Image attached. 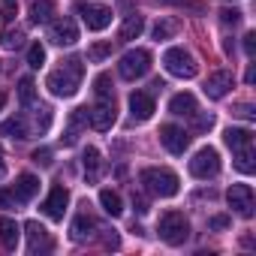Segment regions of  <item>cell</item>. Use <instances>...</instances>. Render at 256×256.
I'll return each instance as SVG.
<instances>
[{
  "mask_svg": "<svg viewBox=\"0 0 256 256\" xmlns=\"http://www.w3.org/2000/svg\"><path fill=\"white\" fill-rule=\"evenodd\" d=\"M84 126H88V108L82 106V108H76V112L70 114V120H66V133H64V145H66V148L78 142V136H82Z\"/></svg>",
  "mask_w": 256,
  "mask_h": 256,
  "instance_id": "15",
  "label": "cell"
},
{
  "mask_svg": "<svg viewBox=\"0 0 256 256\" xmlns=\"http://www.w3.org/2000/svg\"><path fill=\"white\" fill-rule=\"evenodd\" d=\"M235 114H241V118H253L256 112H253V106H247V102H238V106H235Z\"/></svg>",
  "mask_w": 256,
  "mask_h": 256,
  "instance_id": "44",
  "label": "cell"
},
{
  "mask_svg": "<svg viewBox=\"0 0 256 256\" xmlns=\"http://www.w3.org/2000/svg\"><path fill=\"white\" fill-rule=\"evenodd\" d=\"M102 232H106V235H102V244H106V247H112V250H118V247H120V238L114 235V229H112V232H108V229H102Z\"/></svg>",
  "mask_w": 256,
  "mask_h": 256,
  "instance_id": "40",
  "label": "cell"
},
{
  "mask_svg": "<svg viewBox=\"0 0 256 256\" xmlns=\"http://www.w3.org/2000/svg\"><path fill=\"white\" fill-rule=\"evenodd\" d=\"M190 175L199 178V181L217 178V175H220V154H217L214 148H202V151H196V157L190 160Z\"/></svg>",
  "mask_w": 256,
  "mask_h": 256,
  "instance_id": "6",
  "label": "cell"
},
{
  "mask_svg": "<svg viewBox=\"0 0 256 256\" xmlns=\"http://www.w3.org/2000/svg\"><path fill=\"white\" fill-rule=\"evenodd\" d=\"M94 90H96V100H114V90H112V78L102 72L94 78Z\"/></svg>",
  "mask_w": 256,
  "mask_h": 256,
  "instance_id": "28",
  "label": "cell"
},
{
  "mask_svg": "<svg viewBox=\"0 0 256 256\" xmlns=\"http://www.w3.org/2000/svg\"><path fill=\"white\" fill-rule=\"evenodd\" d=\"M175 30H178L175 22H157V28H154V40H172Z\"/></svg>",
  "mask_w": 256,
  "mask_h": 256,
  "instance_id": "33",
  "label": "cell"
},
{
  "mask_svg": "<svg viewBox=\"0 0 256 256\" xmlns=\"http://www.w3.org/2000/svg\"><path fill=\"white\" fill-rule=\"evenodd\" d=\"M157 232H160V238L166 244L178 247V244H184L190 238V223H187V217L181 211H166L160 217V223H157Z\"/></svg>",
  "mask_w": 256,
  "mask_h": 256,
  "instance_id": "3",
  "label": "cell"
},
{
  "mask_svg": "<svg viewBox=\"0 0 256 256\" xmlns=\"http://www.w3.org/2000/svg\"><path fill=\"white\" fill-rule=\"evenodd\" d=\"M160 142L166 145L169 154H184L187 145H190V133L181 130V126H175V124H163L160 126Z\"/></svg>",
  "mask_w": 256,
  "mask_h": 256,
  "instance_id": "10",
  "label": "cell"
},
{
  "mask_svg": "<svg viewBox=\"0 0 256 256\" xmlns=\"http://www.w3.org/2000/svg\"><path fill=\"white\" fill-rule=\"evenodd\" d=\"M190 118H196V130H211L214 126V114H190Z\"/></svg>",
  "mask_w": 256,
  "mask_h": 256,
  "instance_id": "37",
  "label": "cell"
},
{
  "mask_svg": "<svg viewBox=\"0 0 256 256\" xmlns=\"http://www.w3.org/2000/svg\"><path fill=\"white\" fill-rule=\"evenodd\" d=\"M16 16V4H10V0H4V4H0V24H6L10 18Z\"/></svg>",
  "mask_w": 256,
  "mask_h": 256,
  "instance_id": "38",
  "label": "cell"
},
{
  "mask_svg": "<svg viewBox=\"0 0 256 256\" xmlns=\"http://www.w3.org/2000/svg\"><path fill=\"white\" fill-rule=\"evenodd\" d=\"M0 46L4 48H18V46H24V30H4V36H0Z\"/></svg>",
  "mask_w": 256,
  "mask_h": 256,
  "instance_id": "31",
  "label": "cell"
},
{
  "mask_svg": "<svg viewBox=\"0 0 256 256\" xmlns=\"http://www.w3.org/2000/svg\"><path fill=\"white\" fill-rule=\"evenodd\" d=\"M256 154H253V148H244V151H235V166H238V172H244V175H250L253 169H256Z\"/></svg>",
  "mask_w": 256,
  "mask_h": 256,
  "instance_id": "27",
  "label": "cell"
},
{
  "mask_svg": "<svg viewBox=\"0 0 256 256\" xmlns=\"http://www.w3.org/2000/svg\"><path fill=\"white\" fill-rule=\"evenodd\" d=\"M244 52H247V58L256 54V34H247V36H244Z\"/></svg>",
  "mask_w": 256,
  "mask_h": 256,
  "instance_id": "42",
  "label": "cell"
},
{
  "mask_svg": "<svg viewBox=\"0 0 256 256\" xmlns=\"http://www.w3.org/2000/svg\"><path fill=\"white\" fill-rule=\"evenodd\" d=\"M48 40H52L54 46H76V40H78V28H76V22H72L70 16L52 22V24H48Z\"/></svg>",
  "mask_w": 256,
  "mask_h": 256,
  "instance_id": "11",
  "label": "cell"
},
{
  "mask_svg": "<svg viewBox=\"0 0 256 256\" xmlns=\"http://www.w3.org/2000/svg\"><path fill=\"white\" fill-rule=\"evenodd\" d=\"M18 238H22L18 223L10 220V217H0V244H4L6 250H16L18 247Z\"/></svg>",
  "mask_w": 256,
  "mask_h": 256,
  "instance_id": "21",
  "label": "cell"
},
{
  "mask_svg": "<svg viewBox=\"0 0 256 256\" xmlns=\"http://www.w3.org/2000/svg\"><path fill=\"white\" fill-rule=\"evenodd\" d=\"M10 4H16V0H10Z\"/></svg>",
  "mask_w": 256,
  "mask_h": 256,
  "instance_id": "47",
  "label": "cell"
},
{
  "mask_svg": "<svg viewBox=\"0 0 256 256\" xmlns=\"http://www.w3.org/2000/svg\"><path fill=\"white\" fill-rule=\"evenodd\" d=\"M66 202H70V190L66 187H52V193H48V199L42 202V211H46V217L48 220H64V214H66Z\"/></svg>",
  "mask_w": 256,
  "mask_h": 256,
  "instance_id": "12",
  "label": "cell"
},
{
  "mask_svg": "<svg viewBox=\"0 0 256 256\" xmlns=\"http://www.w3.org/2000/svg\"><path fill=\"white\" fill-rule=\"evenodd\" d=\"M82 163H84V175H88V181H96L100 178V151L96 148H84V157H82Z\"/></svg>",
  "mask_w": 256,
  "mask_h": 256,
  "instance_id": "26",
  "label": "cell"
},
{
  "mask_svg": "<svg viewBox=\"0 0 256 256\" xmlns=\"http://www.w3.org/2000/svg\"><path fill=\"white\" fill-rule=\"evenodd\" d=\"M229 88H232V72H229V70H217V72H211L208 82H205V96L223 100V96L229 94Z\"/></svg>",
  "mask_w": 256,
  "mask_h": 256,
  "instance_id": "13",
  "label": "cell"
},
{
  "mask_svg": "<svg viewBox=\"0 0 256 256\" xmlns=\"http://www.w3.org/2000/svg\"><path fill=\"white\" fill-rule=\"evenodd\" d=\"M169 112H172V114H181V118H190L193 112H199V108H196V96L187 94V90H184V94H175V96L169 100Z\"/></svg>",
  "mask_w": 256,
  "mask_h": 256,
  "instance_id": "23",
  "label": "cell"
},
{
  "mask_svg": "<svg viewBox=\"0 0 256 256\" xmlns=\"http://www.w3.org/2000/svg\"><path fill=\"white\" fill-rule=\"evenodd\" d=\"M24 232H28V250H30V253H42V250H52V238H48V229H46L42 223L30 220V223L24 226Z\"/></svg>",
  "mask_w": 256,
  "mask_h": 256,
  "instance_id": "14",
  "label": "cell"
},
{
  "mask_svg": "<svg viewBox=\"0 0 256 256\" xmlns=\"http://www.w3.org/2000/svg\"><path fill=\"white\" fill-rule=\"evenodd\" d=\"M4 106H6V94H0V112H4Z\"/></svg>",
  "mask_w": 256,
  "mask_h": 256,
  "instance_id": "46",
  "label": "cell"
},
{
  "mask_svg": "<svg viewBox=\"0 0 256 256\" xmlns=\"http://www.w3.org/2000/svg\"><path fill=\"white\" fill-rule=\"evenodd\" d=\"M114 120H118L114 100H96V102L88 108V124L94 126V130H100V133L112 130V126H114Z\"/></svg>",
  "mask_w": 256,
  "mask_h": 256,
  "instance_id": "7",
  "label": "cell"
},
{
  "mask_svg": "<svg viewBox=\"0 0 256 256\" xmlns=\"http://www.w3.org/2000/svg\"><path fill=\"white\" fill-rule=\"evenodd\" d=\"M226 226H229V217L226 214H217V217L208 220V229H226Z\"/></svg>",
  "mask_w": 256,
  "mask_h": 256,
  "instance_id": "41",
  "label": "cell"
},
{
  "mask_svg": "<svg viewBox=\"0 0 256 256\" xmlns=\"http://www.w3.org/2000/svg\"><path fill=\"white\" fill-rule=\"evenodd\" d=\"M133 205H136L139 214H148V199H145L142 193H133Z\"/></svg>",
  "mask_w": 256,
  "mask_h": 256,
  "instance_id": "43",
  "label": "cell"
},
{
  "mask_svg": "<svg viewBox=\"0 0 256 256\" xmlns=\"http://www.w3.org/2000/svg\"><path fill=\"white\" fill-rule=\"evenodd\" d=\"M54 16V0H34L30 4V22L34 24H48Z\"/></svg>",
  "mask_w": 256,
  "mask_h": 256,
  "instance_id": "24",
  "label": "cell"
},
{
  "mask_svg": "<svg viewBox=\"0 0 256 256\" xmlns=\"http://www.w3.org/2000/svg\"><path fill=\"white\" fill-rule=\"evenodd\" d=\"M34 163L36 166H52V151L48 148H36L34 151Z\"/></svg>",
  "mask_w": 256,
  "mask_h": 256,
  "instance_id": "36",
  "label": "cell"
},
{
  "mask_svg": "<svg viewBox=\"0 0 256 256\" xmlns=\"http://www.w3.org/2000/svg\"><path fill=\"white\" fill-rule=\"evenodd\" d=\"M28 64H30L34 70H40V66L46 64V48H42L40 42H34V46L28 48Z\"/></svg>",
  "mask_w": 256,
  "mask_h": 256,
  "instance_id": "32",
  "label": "cell"
},
{
  "mask_svg": "<svg viewBox=\"0 0 256 256\" xmlns=\"http://www.w3.org/2000/svg\"><path fill=\"white\" fill-rule=\"evenodd\" d=\"M226 202H229V208H235L241 217H253V208H256V202H253V187L250 184H232L229 190H226Z\"/></svg>",
  "mask_w": 256,
  "mask_h": 256,
  "instance_id": "8",
  "label": "cell"
},
{
  "mask_svg": "<svg viewBox=\"0 0 256 256\" xmlns=\"http://www.w3.org/2000/svg\"><path fill=\"white\" fill-rule=\"evenodd\" d=\"M82 76H84V64H82L78 58H70V60H64V66H58V70L48 76L46 88H48L54 96H72V94L78 90V84H82Z\"/></svg>",
  "mask_w": 256,
  "mask_h": 256,
  "instance_id": "1",
  "label": "cell"
},
{
  "mask_svg": "<svg viewBox=\"0 0 256 256\" xmlns=\"http://www.w3.org/2000/svg\"><path fill=\"white\" fill-rule=\"evenodd\" d=\"M108 54H112V42H94V46L88 48V60H90V64H102Z\"/></svg>",
  "mask_w": 256,
  "mask_h": 256,
  "instance_id": "30",
  "label": "cell"
},
{
  "mask_svg": "<svg viewBox=\"0 0 256 256\" xmlns=\"http://www.w3.org/2000/svg\"><path fill=\"white\" fill-rule=\"evenodd\" d=\"M130 114L136 120H148L154 114V96L145 94V90H133L130 94Z\"/></svg>",
  "mask_w": 256,
  "mask_h": 256,
  "instance_id": "16",
  "label": "cell"
},
{
  "mask_svg": "<svg viewBox=\"0 0 256 256\" xmlns=\"http://www.w3.org/2000/svg\"><path fill=\"white\" fill-rule=\"evenodd\" d=\"M100 205L108 217H120L124 214V205H120V196L114 190H100Z\"/></svg>",
  "mask_w": 256,
  "mask_h": 256,
  "instance_id": "25",
  "label": "cell"
},
{
  "mask_svg": "<svg viewBox=\"0 0 256 256\" xmlns=\"http://www.w3.org/2000/svg\"><path fill=\"white\" fill-rule=\"evenodd\" d=\"M139 181H142V187L151 196H160V199H169V196L178 193V175L172 169H154V166L151 169H142Z\"/></svg>",
  "mask_w": 256,
  "mask_h": 256,
  "instance_id": "2",
  "label": "cell"
},
{
  "mask_svg": "<svg viewBox=\"0 0 256 256\" xmlns=\"http://www.w3.org/2000/svg\"><path fill=\"white\" fill-rule=\"evenodd\" d=\"M220 22H223V24H232V28H235V24L241 22V12H238V10H223V12H220Z\"/></svg>",
  "mask_w": 256,
  "mask_h": 256,
  "instance_id": "39",
  "label": "cell"
},
{
  "mask_svg": "<svg viewBox=\"0 0 256 256\" xmlns=\"http://www.w3.org/2000/svg\"><path fill=\"white\" fill-rule=\"evenodd\" d=\"M142 30H145V18L133 12V16H126V18H124V24H120V34H118V40H120V42L139 40V36H142Z\"/></svg>",
  "mask_w": 256,
  "mask_h": 256,
  "instance_id": "20",
  "label": "cell"
},
{
  "mask_svg": "<svg viewBox=\"0 0 256 256\" xmlns=\"http://www.w3.org/2000/svg\"><path fill=\"white\" fill-rule=\"evenodd\" d=\"M163 66H166L172 76H178V78H193V76L199 72L196 58H193L190 52H184V48H169V52L163 54Z\"/></svg>",
  "mask_w": 256,
  "mask_h": 256,
  "instance_id": "5",
  "label": "cell"
},
{
  "mask_svg": "<svg viewBox=\"0 0 256 256\" xmlns=\"http://www.w3.org/2000/svg\"><path fill=\"white\" fill-rule=\"evenodd\" d=\"M163 4H169V6H181V10H193V12H202L205 6H202V0H163Z\"/></svg>",
  "mask_w": 256,
  "mask_h": 256,
  "instance_id": "35",
  "label": "cell"
},
{
  "mask_svg": "<svg viewBox=\"0 0 256 256\" xmlns=\"http://www.w3.org/2000/svg\"><path fill=\"white\" fill-rule=\"evenodd\" d=\"M223 139L232 148V154L235 151H244V148H253V133L247 130V126H229V130L223 133Z\"/></svg>",
  "mask_w": 256,
  "mask_h": 256,
  "instance_id": "18",
  "label": "cell"
},
{
  "mask_svg": "<svg viewBox=\"0 0 256 256\" xmlns=\"http://www.w3.org/2000/svg\"><path fill=\"white\" fill-rule=\"evenodd\" d=\"M94 232H100V226H96V220L88 214V211H82L76 220H72V229H70V235H72V241H88V238H94Z\"/></svg>",
  "mask_w": 256,
  "mask_h": 256,
  "instance_id": "17",
  "label": "cell"
},
{
  "mask_svg": "<svg viewBox=\"0 0 256 256\" xmlns=\"http://www.w3.org/2000/svg\"><path fill=\"white\" fill-rule=\"evenodd\" d=\"M16 196H18V202L24 205V202H30L36 193H40V178L36 175H30V172H24V175H18V181H16Z\"/></svg>",
  "mask_w": 256,
  "mask_h": 256,
  "instance_id": "19",
  "label": "cell"
},
{
  "mask_svg": "<svg viewBox=\"0 0 256 256\" xmlns=\"http://www.w3.org/2000/svg\"><path fill=\"white\" fill-rule=\"evenodd\" d=\"M148 70H151V52L148 48H130L118 64V72L126 82H136V78L148 76Z\"/></svg>",
  "mask_w": 256,
  "mask_h": 256,
  "instance_id": "4",
  "label": "cell"
},
{
  "mask_svg": "<svg viewBox=\"0 0 256 256\" xmlns=\"http://www.w3.org/2000/svg\"><path fill=\"white\" fill-rule=\"evenodd\" d=\"M18 100L24 102V106H34V100H36V84H34V78H22L18 82Z\"/></svg>",
  "mask_w": 256,
  "mask_h": 256,
  "instance_id": "29",
  "label": "cell"
},
{
  "mask_svg": "<svg viewBox=\"0 0 256 256\" xmlns=\"http://www.w3.org/2000/svg\"><path fill=\"white\" fill-rule=\"evenodd\" d=\"M0 136H10V139H28L30 130H28L24 114H16V118H10V120L0 124Z\"/></svg>",
  "mask_w": 256,
  "mask_h": 256,
  "instance_id": "22",
  "label": "cell"
},
{
  "mask_svg": "<svg viewBox=\"0 0 256 256\" xmlns=\"http://www.w3.org/2000/svg\"><path fill=\"white\" fill-rule=\"evenodd\" d=\"M22 202H18V196H16V190H6V187H0V208H18Z\"/></svg>",
  "mask_w": 256,
  "mask_h": 256,
  "instance_id": "34",
  "label": "cell"
},
{
  "mask_svg": "<svg viewBox=\"0 0 256 256\" xmlns=\"http://www.w3.org/2000/svg\"><path fill=\"white\" fill-rule=\"evenodd\" d=\"M78 16L88 24V30H106L112 24V10L100 4H78Z\"/></svg>",
  "mask_w": 256,
  "mask_h": 256,
  "instance_id": "9",
  "label": "cell"
},
{
  "mask_svg": "<svg viewBox=\"0 0 256 256\" xmlns=\"http://www.w3.org/2000/svg\"><path fill=\"white\" fill-rule=\"evenodd\" d=\"M244 82H247V84H253V82H256V70H253V66H247V76H244Z\"/></svg>",
  "mask_w": 256,
  "mask_h": 256,
  "instance_id": "45",
  "label": "cell"
}]
</instances>
